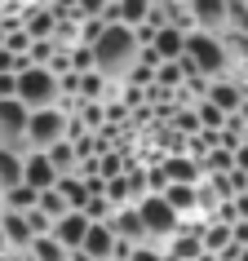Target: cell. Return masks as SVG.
Listing matches in <instances>:
<instances>
[{
	"mask_svg": "<svg viewBox=\"0 0 248 261\" xmlns=\"http://www.w3.org/2000/svg\"><path fill=\"white\" fill-rule=\"evenodd\" d=\"M40 213H44V217H49V221L58 226V221L67 217V213H76V208H71V204H67V199H62L58 191H49V195H40Z\"/></svg>",
	"mask_w": 248,
	"mask_h": 261,
	"instance_id": "17",
	"label": "cell"
},
{
	"mask_svg": "<svg viewBox=\"0 0 248 261\" xmlns=\"http://www.w3.org/2000/svg\"><path fill=\"white\" fill-rule=\"evenodd\" d=\"M138 213H142V226H146V234H151V244H160V248H168L182 230H186V221L173 213V204H168L164 195H146V199L138 204Z\"/></svg>",
	"mask_w": 248,
	"mask_h": 261,
	"instance_id": "4",
	"label": "cell"
},
{
	"mask_svg": "<svg viewBox=\"0 0 248 261\" xmlns=\"http://www.w3.org/2000/svg\"><path fill=\"white\" fill-rule=\"evenodd\" d=\"M129 261H168V248H160V244H142V248H133V257Z\"/></svg>",
	"mask_w": 248,
	"mask_h": 261,
	"instance_id": "19",
	"label": "cell"
},
{
	"mask_svg": "<svg viewBox=\"0 0 248 261\" xmlns=\"http://www.w3.org/2000/svg\"><path fill=\"white\" fill-rule=\"evenodd\" d=\"M89 230H93V221L84 217V213H67V217L54 226V239L67 248V252H80L84 239H89Z\"/></svg>",
	"mask_w": 248,
	"mask_h": 261,
	"instance_id": "7",
	"label": "cell"
},
{
	"mask_svg": "<svg viewBox=\"0 0 248 261\" xmlns=\"http://www.w3.org/2000/svg\"><path fill=\"white\" fill-rule=\"evenodd\" d=\"M235 173H244V177H248V142L235 151Z\"/></svg>",
	"mask_w": 248,
	"mask_h": 261,
	"instance_id": "21",
	"label": "cell"
},
{
	"mask_svg": "<svg viewBox=\"0 0 248 261\" xmlns=\"http://www.w3.org/2000/svg\"><path fill=\"white\" fill-rule=\"evenodd\" d=\"M111 230H115V239H120V244H133V248L151 244V234H146V226H142L138 204H133V208H120V213H115V221H111Z\"/></svg>",
	"mask_w": 248,
	"mask_h": 261,
	"instance_id": "8",
	"label": "cell"
},
{
	"mask_svg": "<svg viewBox=\"0 0 248 261\" xmlns=\"http://www.w3.org/2000/svg\"><path fill=\"white\" fill-rule=\"evenodd\" d=\"M204 102H213V107L226 111V115H239L244 102H248V89H244V80H217V84H208Z\"/></svg>",
	"mask_w": 248,
	"mask_h": 261,
	"instance_id": "6",
	"label": "cell"
},
{
	"mask_svg": "<svg viewBox=\"0 0 248 261\" xmlns=\"http://www.w3.org/2000/svg\"><path fill=\"white\" fill-rule=\"evenodd\" d=\"M142 40H138V31H129V27H107L102 36H97L93 44V71L102 75V80L111 84H120V80H133V71L142 67Z\"/></svg>",
	"mask_w": 248,
	"mask_h": 261,
	"instance_id": "1",
	"label": "cell"
},
{
	"mask_svg": "<svg viewBox=\"0 0 248 261\" xmlns=\"http://www.w3.org/2000/svg\"><path fill=\"white\" fill-rule=\"evenodd\" d=\"M0 230L9 239V252H31V244H36L27 213H9V208H5V213H0Z\"/></svg>",
	"mask_w": 248,
	"mask_h": 261,
	"instance_id": "9",
	"label": "cell"
},
{
	"mask_svg": "<svg viewBox=\"0 0 248 261\" xmlns=\"http://www.w3.org/2000/svg\"><path fill=\"white\" fill-rule=\"evenodd\" d=\"M31 261H71V252L58 244L54 234H44V239H36V244H31Z\"/></svg>",
	"mask_w": 248,
	"mask_h": 261,
	"instance_id": "16",
	"label": "cell"
},
{
	"mask_svg": "<svg viewBox=\"0 0 248 261\" xmlns=\"http://www.w3.org/2000/svg\"><path fill=\"white\" fill-rule=\"evenodd\" d=\"M239 120H244V128H248V102H244V111H239Z\"/></svg>",
	"mask_w": 248,
	"mask_h": 261,
	"instance_id": "22",
	"label": "cell"
},
{
	"mask_svg": "<svg viewBox=\"0 0 248 261\" xmlns=\"http://www.w3.org/2000/svg\"><path fill=\"white\" fill-rule=\"evenodd\" d=\"M58 173H54V164H49V155H31L27 160V168H22V186H31V191H40V195H49V191H58Z\"/></svg>",
	"mask_w": 248,
	"mask_h": 261,
	"instance_id": "10",
	"label": "cell"
},
{
	"mask_svg": "<svg viewBox=\"0 0 248 261\" xmlns=\"http://www.w3.org/2000/svg\"><path fill=\"white\" fill-rule=\"evenodd\" d=\"M18 102L31 115L62 107V75H54L49 67H22L18 71Z\"/></svg>",
	"mask_w": 248,
	"mask_h": 261,
	"instance_id": "3",
	"label": "cell"
},
{
	"mask_svg": "<svg viewBox=\"0 0 248 261\" xmlns=\"http://www.w3.org/2000/svg\"><path fill=\"white\" fill-rule=\"evenodd\" d=\"M186 62L195 67V75L208 84L217 80H239L231 62V49H226V36H208V31H195L186 36Z\"/></svg>",
	"mask_w": 248,
	"mask_h": 261,
	"instance_id": "2",
	"label": "cell"
},
{
	"mask_svg": "<svg viewBox=\"0 0 248 261\" xmlns=\"http://www.w3.org/2000/svg\"><path fill=\"white\" fill-rule=\"evenodd\" d=\"M195 115H200V128H204V133H213V138H217L221 128H226V120H231V115H226V111H217L213 102H195Z\"/></svg>",
	"mask_w": 248,
	"mask_h": 261,
	"instance_id": "15",
	"label": "cell"
},
{
	"mask_svg": "<svg viewBox=\"0 0 248 261\" xmlns=\"http://www.w3.org/2000/svg\"><path fill=\"white\" fill-rule=\"evenodd\" d=\"M22 168H27V160H18L14 151L0 146V191L5 195L14 191V186H22Z\"/></svg>",
	"mask_w": 248,
	"mask_h": 261,
	"instance_id": "13",
	"label": "cell"
},
{
	"mask_svg": "<svg viewBox=\"0 0 248 261\" xmlns=\"http://www.w3.org/2000/svg\"><path fill=\"white\" fill-rule=\"evenodd\" d=\"M231 31L235 36H248V5L244 0H231Z\"/></svg>",
	"mask_w": 248,
	"mask_h": 261,
	"instance_id": "18",
	"label": "cell"
},
{
	"mask_svg": "<svg viewBox=\"0 0 248 261\" xmlns=\"http://www.w3.org/2000/svg\"><path fill=\"white\" fill-rule=\"evenodd\" d=\"M0 261H14V257H0Z\"/></svg>",
	"mask_w": 248,
	"mask_h": 261,
	"instance_id": "23",
	"label": "cell"
},
{
	"mask_svg": "<svg viewBox=\"0 0 248 261\" xmlns=\"http://www.w3.org/2000/svg\"><path fill=\"white\" fill-rule=\"evenodd\" d=\"M164 199L173 204V213H178L182 221L200 217V195H195V186H168V191H164Z\"/></svg>",
	"mask_w": 248,
	"mask_h": 261,
	"instance_id": "12",
	"label": "cell"
},
{
	"mask_svg": "<svg viewBox=\"0 0 248 261\" xmlns=\"http://www.w3.org/2000/svg\"><path fill=\"white\" fill-rule=\"evenodd\" d=\"M129 84H146V89H151V84H155V67H138Z\"/></svg>",
	"mask_w": 248,
	"mask_h": 261,
	"instance_id": "20",
	"label": "cell"
},
{
	"mask_svg": "<svg viewBox=\"0 0 248 261\" xmlns=\"http://www.w3.org/2000/svg\"><path fill=\"white\" fill-rule=\"evenodd\" d=\"M115 244H120V239H115V230H111V226H93L80 252H84L89 261H115Z\"/></svg>",
	"mask_w": 248,
	"mask_h": 261,
	"instance_id": "11",
	"label": "cell"
},
{
	"mask_svg": "<svg viewBox=\"0 0 248 261\" xmlns=\"http://www.w3.org/2000/svg\"><path fill=\"white\" fill-rule=\"evenodd\" d=\"M58 195H62L76 213H84V204L93 199V191H89V181H84V177H62V181H58Z\"/></svg>",
	"mask_w": 248,
	"mask_h": 261,
	"instance_id": "14",
	"label": "cell"
},
{
	"mask_svg": "<svg viewBox=\"0 0 248 261\" xmlns=\"http://www.w3.org/2000/svg\"><path fill=\"white\" fill-rule=\"evenodd\" d=\"M195 27L208 36H226L231 31V0H191Z\"/></svg>",
	"mask_w": 248,
	"mask_h": 261,
	"instance_id": "5",
	"label": "cell"
}]
</instances>
